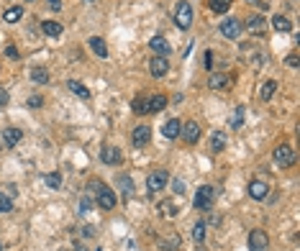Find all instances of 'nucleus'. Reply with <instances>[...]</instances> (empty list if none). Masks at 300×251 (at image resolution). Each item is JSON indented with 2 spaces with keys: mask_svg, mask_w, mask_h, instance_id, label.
Listing matches in <instances>:
<instances>
[{
  "mask_svg": "<svg viewBox=\"0 0 300 251\" xmlns=\"http://www.w3.org/2000/svg\"><path fill=\"white\" fill-rule=\"evenodd\" d=\"M272 26H274V31H282V34L292 31V24H290L285 16H274V18H272Z\"/></svg>",
  "mask_w": 300,
  "mask_h": 251,
  "instance_id": "b1692460",
  "label": "nucleus"
},
{
  "mask_svg": "<svg viewBox=\"0 0 300 251\" xmlns=\"http://www.w3.org/2000/svg\"><path fill=\"white\" fill-rule=\"evenodd\" d=\"M11 210H13V200L0 192V213H11Z\"/></svg>",
  "mask_w": 300,
  "mask_h": 251,
  "instance_id": "72a5a7b5",
  "label": "nucleus"
},
{
  "mask_svg": "<svg viewBox=\"0 0 300 251\" xmlns=\"http://www.w3.org/2000/svg\"><path fill=\"white\" fill-rule=\"evenodd\" d=\"M0 105H8V93L3 87H0Z\"/></svg>",
  "mask_w": 300,
  "mask_h": 251,
  "instance_id": "ea45409f",
  "label": "nucleus"
},
{
  "mask_svg": "<svg viewBox=\"0 0 300 251\" xmlns=\"http://www.w3.org/2000/svg\"><path fill=\"white\" fill-rule=\"evenodd\" d=\"M6 54H8V59H18V57H21L16 47H8V52H6Z\"/></svg>",
  "mask_w": 300,
  "mask_h": 251,
  "instance_id": "58836bf2",
  "label": "nucleus"
},
{
  "mask_svg": "<svg viewBox=\"0 0 300 251\" xmlns=\"http://www.w3.org/2000/svg\"><path fill=\"white\" fill-rule=\"evenodd\" d=\"M192 238H195V243H200V241L205 238V223H203V220L192 225Z\"/></svg>",
  "mask_w": 300,
  "mask_h": 251,
  "instance_id": "2f4dec72",
  "label": "nucleus"
},
{
  "mask_svg": "<svg viewBox=\"0 0 300 251\" xmlns=\"http://www.w3.org/2000/svg\"><path fill=\"white\" fill-rule=\"evenodd\" d=\"M118 185H121V192H123L126 197L134 195V182H131V177H128V174H121V177H118Z\"/></svg>",
  "mask_w": 300,
  "mask_h": 251,
  "instance_id": "a878e982",
  "label": "nucleus"
},
{
  "mask_svg": "<svg viewBox=\"0 0 300 251\" xmlns=\"http://www.w3.org/2000/svg\"><path fill=\"white\" fill-rule=\"evenodd\" d=\"M100 159H103V164H108V167H116V164H121V151H118V146H103V151H100Z\"/></svg>",
  "mask_w": 300,
  "mask_h": 251,
  "instance_id": "9b49d317",
  "label": "nucleus"
},
{
  "mask_svg": "<svg viewBox=\"0 0 300 251\" xmlns=\"http://www.w3.org/2000/svg\"><path fill=\"white\" fill-rule=\"evenodd\" d=\"M90 49H93V54H95V57H100V59L108 57V47H105V41H103V39H98V36H93V39H90Z\"/></svg>",
  "mask_w": 300,
  "mask_h": 251,
  "instance_id": "a211bd4d",
  "label": "nucleus"
},
{
  "mask_svg": "<svg viewBox=\"0 0 300 251\" xmlns=\"http://www.w3.org/2000/svg\"><path fill=\"white\" fill-rule=\"evenodd\" d=\"M44 182H47V187L57 190V187L62 185V174H59V172H49V174L44 177Z\"/></svg>",
  "mask_w": 300,
  "mask_h": 251,
  "instance_id": "7c9ffc66",
  "label": "nucleus"
},
{
  "mask_svg": "<svg viewBox=\"0 0 300 251\" xmlns=\"http://www.w3.org/2000/svg\"><path fill=\"white\" fill-rule=\"evenodd\" d=\"M180 131H182V123H180L177 118H169V121L162 126L164 139H177V136H180Z\"/></svg>",
  "mask_w": 300,
  "mask_h": 251,
  "instance_id": "4468645a",
  "label": "nucleus"
},
{
  "mask_svg": "<svg viewBox=\"0 0 300 251\" xmlns=\"http://www.w3.org/2000/svg\"><path fill=\"white\" fill-rule=\"evenodd\" d=\"M41 103H44V100H41L39 95H36V98H29V105H31V108H41Z\"/></svg>",
  "mask_w": 300,
  "mask_h": 251,
  "instance_id": "4c0bfd02",
  "label": "nucleus"
},
{
  "mask_svg": "<svg viewBox=\"0 0 300 251\" xmlns=\"http://www.w3.org/2000/svg\"><path fill=\"white\" fill-rule=\"evenodd\" d=\"M172 190H175L177 195H182V192H185V182H182L180 177H177V179H172Z\"/></svg>",
  "mask_w": 300,
  "mask_h": 251,
  "instance_id": "f704fd0d",
  "label": "nucleus"
},
{
  "mask_svg": "<svg viewBox=\"0 0 300 251\" xmlns=\"http://www.w3.org/2000/svg\"><path fill=\"white\" fill-rule=\"evenodd\" d=\"M210 149L213 151H223L226 149V133L223 131H213L210 133Z\"/></svg>",
  "mask_w": 300,
  "mask_h": 251,
  "instance_id": "6ab92c4d",
  "label": "nucleus"
},
{
  "mask_svg": "<svg viewBox=\"0 0 300 251\" xmlns=\"http://www.w3.org/2000/svg\"><path fill=\"white\" fill-rule=\"evenodd\" d=\"M221 34H223L226 39H239V36H241V21H236V18H223V21H221Z\"/></svg>",
  "mask_w": 300,
  "mask_h": 251,
  "instance_id": "6e6552de",
  "label": "nucleus"
},
{
  "mask_svg": "<svg viewBox=\"0 0 300 251\" xmlns=\"http://www.w3.org/2000/svg\"><path fill=\"white\" fill-rule=\"evenodd\" d=\"M167 108V95H154L149 98V113H159Z\"/></svg>",
  "mask_w": 300,
  "mask_h": 251,
  "instance_id": "5701e85b",
  "label": "nucleus"
},
{
  "mask_svg": "<svg viewBox=\"0 0 300 251\" xmlns=\"http://www.w3.org/2000/svg\"><path fill=\"white\" fill-rule=\"evenodd\" d=\"M95 200H98V208H103V210H113L116 208V192L111 187H105V185H100V190L95 192Z\"/></svg>",
  "mask_w": 300,
  "mask_h": 251,
  "instance_id": "39448f33",
  "label": "nucleus"
},
{
  "mask_svg": "<svg viewBox=\"0 0 300 251\" xmlns=\"http://www.w3.org/2000/svg\"><path fill=\"white\" fill-rule=\"evenodd\" d=\"M264 26H267L264 16H251V18L246 21V31H249L251 36H262V34H264Z\"/></svg>",
  "mask_w": 300,
  "mask_h": 251,
  "instance_id": "f8f14e48",
  "label": "nucleus"
},
{
  "mask_svg": "<svg viewBox=\"0 0 300 251\" xmlns=\"http://www.w3.org/2000/svg\"><path fill=\"white\" fill-rule=\"evenodd\" d=\"M167 70H169V62H167V57H159V54H154L152 59H149V72H152V77H154V80L164 77V75H167Z\"/></svg>",
  "mask_w": 300,
  "mask_h": 251,
  "instance_id": "0eeeda50",
  "label": "nucleus"
},
{
  "mask_svg": "<svg viewBox=\"0 0 300 251\" xmlns=\"http://www.w3.org/2000/svg\"><path fill=\"white\" fill-rule=\"evenodd\" d=\"M182 139L187 141V144H195L198 139H200V123L198 121H187V123H182Z\"/></svg>",
  "mask_w": 300,
  "mask_h": 251,
  "instance_id": "9d476101",
  "label": "nucleus"
},
{
  "mask_svg": "<svg viewBox=\"0 0 300 251\" xmlns=\"http://www.w3.org/2000/svg\"><path fill=\"white\" fill-rule=\"evenodd\" d=\"M131 141H134L136 149H139V146H146L149 141H152V128H149V126H136V128L131 131Z\"/></svg>",
  "mask_w": 300,
  "mask_h": 251,
  "instance_id": "1a4fd4ad",
  "label": "nucleus"
},
{
  "mask_svg": "<svg viewBox=\"0 0 300 251\" xmlns=\"http://www.w3.org/2000/svg\"><path fill=\"white\" fill-rule=\"evenodd\" d=\"M180 246H182L180 236H169V238L164 241V248H167V251H180Z\"/></svg>",
  "mask_w": 300,
  "mask_h": 251,
  "instance_id": "473e14b6",
  "label": "nucleus"
},
{
  "mask_svg": "<svg viewBox=\"0 0 300 251\" xmlns=\"http://www.w3.org/2000/svg\"><path fill=\"white\" fill-rule=\"evenodd\" d=\"M167 182H169L167 169H154L152 174L146 177V187H149V192H152V195H157L159 190H164V187H167Z\"/></svg>",
  "mask_w": 300,
  "mask_h": 251,
  "instance_id": "7ed1b4c3",
  "label": "nucleus"
},
{
  "mask_svg": "<svg viewBox=\"0 0 300 251\" xmlns=\"http://www.w3.org/2000/svg\"><path fill=\"white\" fill-rule=\"evenodd\" d=\"M21 16H24V8L13 6V8H8V11L3 13V21H6V24H16V21H21Z\"/></svg>",
  "mask_w": 300,
  "mask_h": 251,
  "instance_id": "393cba45",
  "label": "nucleus"
},
{
  "mask_svg": "<svg viewBox=\"0 0 300 251\" xmlns=\"http://www.w3.org/2000/svg\"><path fill=\"white\" fill-rule=\"evenodd\" d=\"M285 64H287V67H292V70H295V67H297V64H300V57H297V54H295V52H292V54H290V57H287V59H285Z\"/></svg>",
  "mask_w": 300,
  "mask_h": 251,
  "instance_id": "c9c22d12",
  "label": "nucleus"
},
{
  "mask_svg": "<svg viewBox=\"0 0 300 251\" xmlns=\"http://www.w3.org/2000/svg\"><path fill=\"white\" fill-rule=\"evenodd\" d=\"M67 85H70V90H72V93H75L77 98H82V100H90V90L85 87L82 82H77V80H70Z\"/></svg>",
  "mask_w": 300,
  "mask_h": 251,
  "instance_id": "412c9836",
  "label": "nucleus"
},
{
  "mask_svg": "<svg viewBox=\"0 0 300 251\" xmlns=\"http://www.w3.org/2000/svg\"><path fill=\"white\" fill-rule=\"evenodd\" d=\"M49 8H52V11H59L62 3H59V0H49Z\"/></svg>",
  "mask_w": 300,
  "mask_h": 251,
  "instance_id": "79ce46f5",
  "label": "nucleus"
},
{
  "mask_svg": "<svg viewBox=\"0 0 300 251\" xmlns=\"http://www.w3.org/2000/svg\"><path fill=\"white\" fill-rule=\"evenodd\" d=\"M149 47H152V52L159 54V57H167V54H169V44L164 41V36H154L152 41H149Z\"/></svg>",
  "mask_w": 300,
  "mask_h": 251,
  "instance_id": "f3484780",
  "label": "nucleus"
},
{
  "mask_svg": "<svg viewBox=\"0 0 300 251\" xmlns=\"http://www.w3.org/2000/svg\"><path fill=\"white\" fill-rule=\"evenodd\" d=\"M208 8L213 13H226L231 8V0H208Z\"/></svg>",
  "mask_w": 300,
  "mask_h": 251,
  "instance_id": "bb28decb",
  "label": "nucleus"
},
{
  "mask_svg": "<svg viewBox=\"0 0 300 251\" xmlns=\"http://www.w3.org/2000/svg\"><path fill=\"white\" fill-rule=\"evenodd\" d=\"M231 82H233V77H231V75H210V77H208V87H213V90L228 87Z\"/></svg>",
  "mask_w": 300,
  "mask_h": 251,
  "instance_id": "dca6fc26",
  "label": "nucleus"
},
{
  "mask_svg": "<svg viewBox=\"0 0 300 251\" xmlns=\"http://www.w3.org/2000/svg\"><path fill=\"white\" fill-rule=\"evenodd\" d=\"M41 29H44V34L47 36H52V39H57V36H62V24H57V21H44V24H41Z\"/></svg>",
  "mask_w": 300,
  "mask_h": 251,
  "instance_id": "4be33fe9",
  "label": "nucleus"
},
{
  "mask_svg": "<svg viewBox=\"0 0 300 251\" xmlns=\"http://www.w3.org/2000/svg\"><path fill=\"white\" fill-rule=\"evenodd\" d=\"M274 90H277V82H274V80H267V82L262 85V90H259V98H262V100H269V98L274 95Z\"/></svg>",
  "mask_w": 300,
  "mask_h": 251,
  "instance_id": "c85d7f7f",
  "label": "nucleus"
},
{
  "mask_svg": "<svg viewBox=\"0 0 300 251\" xmlns=\"http://www.w3.org/2000/svg\"><path fill=\"white\" fill-rule=\"evenodd\" d=\"M0 248H3V243H0Z\"/></svg>",
  "mask_w": 300,
  "mask_h": 251,
  "instance_id": "c03bdc74",
  "label": "nucleus"
},
{
  "mask_svg": "<svg viewBox=\"0 0 300 251\" xmlns=\"http://www.w3.org/2000/svg\"><path fill=\"white\" fill-rule=\"evenodd\" d=\"M249 248L251 251H267L269 248V236L262 231V228H254L249 233Z\"/></svg>",
  "mask_w": 300,
  "mask_h": 251,
  "instance_id": "423d86ee",
  "label": "nucleus"
},
{
  "mask_svg": "<svg viewBox=\"0 0 300 251\" xmlns=\"http://www.w3.org/2000/svg\"><path fill=\"white\" fill-rule=\"evenodd\" d=\"M249 3H251V6H256V8H262V11H264V8H269L267 0H249Z\"/></svg>",
  "mask_w": 300,
  "mask_h": 251,
  "instance_id": "e433bc0d",
  "label": "nucleus"
},
{
  "mask_svg": "<svg viewBox=\"0 0 300 251\" xmlns=\"http://www.w3.org/2000/svg\"><path fill=\"white\" fill-rule=\"evenodd\" d=\"M31 80H34L36 85H47V82H49V72L44 70V67H36V70L31 72Z\"/></svg>",
  "mask_w": 300,
  "mask_h": 251,
  "instance_id": "c756f323",
  "label": "nucleus"
},
{
  "mask_svg": "<svg viewBox=\"0 0 300 251\" xmlns=\"http://www.w3.org/2000/svg\"><path fill=\"white\" fill-rule=\"evenodd\" d=\"M210 67H213V54L208 52V54H205V70H210Z\"/></svg>",
  "mask_w": 300,
  "mask_h": 251,
  "instance_id": "a19ab883",
  "label": "nucleus"
},
{
  "mask_svg": "<svg viewBox=\"0 0 300 251\" xmlns=\"http://www.w3.org/2000/svg\"><path fill=\"white\" fill-rule=\"evenodd\" d=\"M26 3H34V0H26Z\"/></svg>",
  "mask_w": 300,
  "mask_h": 251,
  "instance_id": "37998d69",
  "label": "nucleus"
},
{
  "mask_svg": "<svg viewBox=\"0 0 300 251\" xmlns=\"http://www.w3.org/2000/svg\"><path fill=\"white\" fill-rule=\"evenodd\" d=\"M272 159H274V164H280V167H292V162H295V151H292V146L280 144V146H274Z\"/></svg>",
  "mask_w": 300,
  "mask_h": 251,
  "instance_id": "20e7f679",
  "label": "nucleus"
},
{
  "mask_svg": "<svg viewBox=\"0 0 300 251\" xmlns=\"http://www.w3.org/2000/svg\"><path fill=\"white\" fill-rule=\"evenodd\" d=\"M213 200H216V187H213V185H203L195 192V208L198 210H210Z\"/></svg>",
  "mask_w": 300,
  "mask_h": 251,
  "instance_id": "f03ea898",
  "label": "nucleus"
},
{
  "mask_svg": "<svg viewBox=\"0 0 300 251\" xmlns=\"http://www.w3.org/2000/svg\"><path fill=\"white\" fill-rule=\"evenodd\" d=\"M21 139H24V131L16 128V126H8V128L3 131V141H6V146H16Z\"/></svg>",
  "mask_w": 300,
  "mask_h": 251,
  "instance_id": "2eb2a0df",
  "label": "nucleus"
},
{
  "mask_svg": "<svg viewBox=\"0 0 300 251\" xmlns=\"http://www.w3.org/2000/svg\"><path fill=\"white\" fill-rule=\"evenodd\" d=\"M175 26L180 31H187L192 26V6L187 3V0H180L177 8H175Z\"/></svg>",
  "mask_w": 300,
  "mask_h": 251,
  "instance_id": "f257e3e1",
  "label": "nucleus"
},
{
  "mask_svg": "<svg viewBox=\"0 0 300 251\" xmlns=\"http://www.w3.org/2000/svg\"><path fill=\"white\" fill-rule=\"evenodd\" d=\"M267 192H269V185H267V182H262V179L249 182V195H251L254 200H264Z\"/></svg>",
  "mask_w": 300,
  "mask_h": 251,
  "instance_id": "ddd939ff",
  "label": "nucleus"
},
{
  "mask_svg": "<svg viewBox=\"0 0 300 251\" xmlns=\"http://www.w3.org/2000/svg\"><path fill=\"white\" fill-rule=\"evenodd\" d=\"M131 110H134V113H139V116H146V113H149V98H146V95H139V98H134V103H131Z\"/></svg>",
  "mask_w": 300,
  "mask_h": 251,
  "instance_id": "aec40b11",
  "label": "nucleus"
},
{
  "mask_svg": "<svg viewBox=\"0 0 300 251\" xmlns=\"http://www.w3.org/2000/svg\"><path fill=\"white\" fill-rule=\"evenodd\" d=\"M244 116H246V113H244V108L239 105L236 110H233V116H231V128L233 131H239L241 126H244Z\"/></svg>",
  "mask_w": 300,
  "mask_h": 251,
  "instance_id": "cd10ccee",
  "label": "nucleus"
}]
</instances>
